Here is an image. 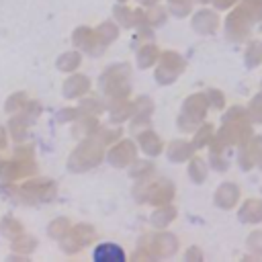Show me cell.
Returning <instances> with one entry per match:
<instances>
[{
	"label": "cell",
	"instance_id": "obj_1",
	"mask_svg": "<svg viewBox=\"0 0 262 262\" xmlns=\"http://www.w3.org/2000/svg\"><path fill=\"white\" fill-rule=\"evenodd\" d=\"M94 258L96 260H115V258L117 260H125V254L117 246H113V244H102V246L96 248Z\"/></svg>",
	"mask_w": 262,
	"mask_h": 262
}]
</instances>
